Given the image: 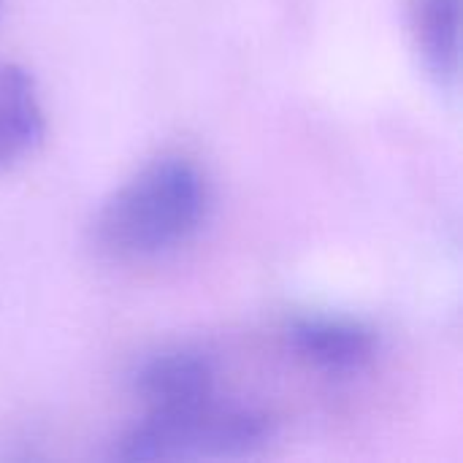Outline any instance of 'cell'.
Returning <instances> with one entry per match:
<instances>
[{
    "label": "cell",
    "instance_id": "cell-1",
    "mask_svg": "<svg viewBox=\"0 0 463 463\" xmlns=\"http://www.w3.org/2000/svg\"><path fill=\"white\" fill-rule=\"evenodd\" d=\"M209 187L184 155H163L128 176L98 209L95 247L119 263L163 258L187 244L203 225Z\"/></svg>",
    "mask_w": 463,
    "mask_h": 463
},
{
    "label": "cell",
    "instance_id": "cell-5",
    "mask_svg": "<svg viewBox=\"0 0 463 463\" xmlns=\"http://www.w3.org/2000/svg\"><path fill=\"white\" fill-rule=\"evenodd\" d=\"M407 24L426 73L456 90L461 79V0H410Z\"/></svg>",
    "mask_w": 463,
    "mask_h": 463
},
{
    "label": "cell",
    "instance_id": "cell-6",
    "mask_svg": "<svg viewBox=\"0 0 463 463\" xmlns=\"http://www.w3.org/2000/svg\"><path fill=\"white\" fill-rule=\"evenodd\" d=\"M43 109L33 76L0 57V174L27 160L43 141Z\"/></svg>",
    "mask_w": 463,
    "mask_h": 463
},
{
    "label": "cell",
    "instance_id": "cell-2",
    "mask_svg": "<svg viewBox=\"0 0 463 463\" xmlns=\"http://www.w3.org/2000/svg\"><path fill=\"white\" fill-rule=\"evenodd\" d=\"M274 437L269 415L217 399L163 415H141L117 442L122 461H201L244 458L263 450Z\"/></svg>",
    "mask_w": 463,
    "mask_h": 463
},
{
    "label": "cell",
    "instance_id": "cell-4",
    "mask_svg": "<svg viewBox=\"0 0 463 463\" xmlns=\"http://www.w3.org/2000/svg\"><path fill=\"white\" fill-rule=\"evenodd\" d=\"M133 393L144 415L179 412L217 399L212 361L187 347L160 350L144 358L133 374Z\"/></svg>",
    "mask_w": 463,
    "mask_h": 463
},
{
    "label": "cell",
    "instance_id": "cell-3",
    "mask_svg": "<svg viewBox=\"0 0 463 463\" xmlns=\"http://www.w3.org/2000/svg\"><path fill=\"white\" fill-rule=\"evenodd\" d=\"M288 347L293 355L326 374V377H353L364 372L380 347L377 331L350 315L309 312L288 323Z\"/></svg>",
    "mask_w": 463,
    "mask_h": 463
}]
</instances>
